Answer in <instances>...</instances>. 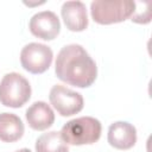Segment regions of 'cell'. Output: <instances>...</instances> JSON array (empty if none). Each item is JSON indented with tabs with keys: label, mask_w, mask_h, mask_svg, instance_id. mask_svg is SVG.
I'll return each instance as SVG.
<instances>
[{
	"label": "cell",
	"mask_w": 152,
	"mask_h": 152,
	"mask_svg": "<svg viewBox=\"0 0 152 152\" xmlns=\"http://www.w3.org/2000/svg\"><path fill=\"white\" fill-rule=\"evenodd\" d=\"M56 76L78 88L90 87L97 76L95 61L80 44H69L61 49L56 58Z\"/></svg>",
	"instance_id": "6da1fadb"
},
{
	"label": "cell",
	"mask_w": 152,
	"mask_h": 152,
	"mask_svg": "<svg viewBox=\"0 0 152 152\" xmlns=\"http://www.w3.org/2000/svg\"><path fill=\"white\" fill-rule=\"evenodd\" d=\"M101 122L93 116H81L64 124L61 137L64 142L74 146L90 145L101 137Z\"/></svg>",
	"instance_id": "7a4b0ae2"
},
{
	"label": "cell",
	"mask_w": 152,
	"mask_h": 152,
	"mask_svg": "<svg viewBox=\"0 0 152 152\" xmlns=\"http://www.w3.org/2000/svg\"><path fill=\"white\" fill-rule=\"evenodd\" d=\"M135 2L131 0H94L90 4V13L94 21L102 25L121 23L132 17Z\"/></svg>",
	"instance_id": "3957f363"
},
{
	"label": "cell",
	"mask_w": 152,
	"mask_h": 152,
	"mask_svg": "<svg viewBox=\"0 0 152 152\" xmlns=\"http://www.w3.org/2000/svg\"><path fill=\"white\" fill-rule=\"evenodd\" d=\"M31 97L28 81L18 72L6 74L0 82V102L6 107H23Z\"/></svg>",
	"instance_id": "277c9868"
},
{
	"label": "cell",
	"mask_w": 152,
	"mask_h": 152,
	"mask_svg": "<svg viewBox=\"0 0 152 152\" xmlns=\"http://www.w3.org/2000/svg\"><path fill=\"white\" fill-rule=\"evenodd\" d=\"M52 50L40 43H30L20 52L21 66L31 74H43L52 63Z\"/></svg>",
	"instance_id": "5b68a950"
},
{
	"label": "cell",
	"mask_w": 152,
	"mask_h": 152,
	"mask_svg": "<svg viewBox=\"0 0 152 152\" xmlns=\"http://www.w3.org/2000/svg\"><path fill=\"white\" fill-rule=\"evenodd\" d=\"M49 99L53 108L62 116H70L77 114L83 108L82 95L61 84H56L51 88Z\"/></svg>",
	"instance_id": "8992f818"
},
{
	"label": "cell",
	"mask_w": 152,
	"mask_h": 152,
	"mask_svg": "<svg viewBox=\"0 0 152 152\" xmlns=\"http://www.w3.org/2000/svg\"><path fill=\"white\" fill-rule=\"evenodd\" d=\"M28 27L33 36L44 40H52L61 31V23L52 11H42L30 19Z\"/></svg>",
	"instance_id": "52a82bcc"
},
{
	"label": "cell",
	"mask_w": 152,
	"mask_h": 152,
	"mask_svg": "<svg viewBox=\"0 0 152 152\" xmlns=\"http://www.w3.org/2000/svg\"><path fill=\"white\" fill-rule=\"evenodd\" d=\"M107 139L110 146L118 150H128L137 142V129L127 121H116L109 126Z\"/></svg>",
	"instance_id": "ba28073f"
},
{
	"label": "cell",
	"mask_w": 152,
	"mask_h": 152,
	"mask_svg": "<svg viewBox=\"0 0 152 152\" xmlns=\"http://www.w3.org/2000/svg\"><path fill=\"white\" fill-rule=\"evenodd\" d=\"M61 14L70 31L80 32L88 27L87 7L82 1H65L62 5Z\"/></svg>",
	"instance_id": "9c48e42d"
},
{
	"label": "cell",
	"mask_w": 152,
	"mask_h": 152,
	"mask_svg": "<svg viewBox=\"0 0 152 152\" xmlns=\"http://www.w3.org/2000/svg\"><path fill=\"white\" fill-rule=\"evenodd\" d=\"M25 115L28 126L36 131L48 129L55 121V113L52 108L44 101H37L31 104Z\"/></svg>",
	"instance_id": "30bf717a"
},
{
	"label": "cell",
	"mask_w": 152,
	"mask_h": 152,
	"mask_svg": "<svg viewBox=\"0 0 152 152\" xmlns=\"http://www.w3.org/2000/svg\"><path fill=\"white\" fill-rule=\"evenodd\" d=\"M25 127L21 119L13 113L0 114V140L5 142H14L24 134Z\"/></svg>",
	"instance_id": "8fae6325"
},
{
	"label": "cell",
	"mask_w": 152,
	"mask_h": 152,
	"mask_svg": "<svg viewBox=\"0 0 152 152\" xmlns=\"http://www.w3.org/2000/svg\"><path fill=\"white\" fill-rule=\"evenodd\" d=\"M36 152H69L68 144L57 131L42 134L36 141Z\"/></svg>",
	"instance_id": "7c38bea8"
},
{
	"label": "cell",
	"mask_w": 152,
	"mask_h": 152,
	"mask_svg": "<svg viewBox=\"0 0 152 152\" xmlns=\"http://www.w3.org/2000/svg\"><path fill=\"white\" fill-rule=\"evenodd\" d=\"M15 152H31V150H28V148H21V150H18Z\"/></svg>",
	"instance_id": "4fadbf2b"
}]
</instances>
